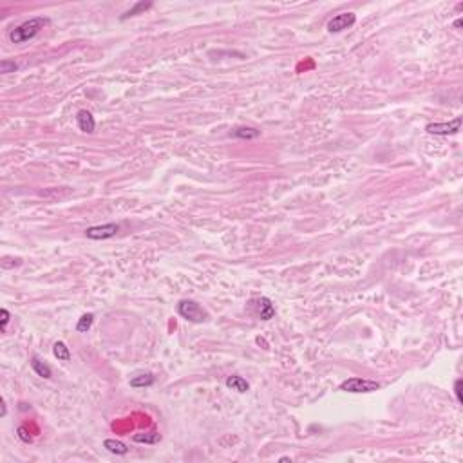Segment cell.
I'll return each mask as SVG.
<instances>
[{
    "mask_svg": "<svg viewBox=\"0 0 463 463\" xmlns=\"http://www.w3.org/2000/svg\"><path fill=\"white\" fill-rule=\"evenodd\" d=\"M49 25V18L45 16H35V18H29V20L22 22L20 25H16L9 31V40L13 44H24L27 40H33L38 33H40L44 27Z\"/></svg>",
    "mask_w": 463,
    "mask_h": 463,
    "instance_id": "cell-1",
    "label": "cell"
},
{
    "mask_svg": "<svg viewBox=\"0 0 463 463\" xmlns=\"http://www.w3.org/2000/svg\"><path fill=\"white\" fill-rule=\"evenodd\" d=\"M178 313H180V317H183L186 322L201 324V322H204V320H208V313L203 309V306L192 299H181L180 302H178Z\"/></svg>",
    "mask_w": 463,
    "mask_h": 463,
    "instance_id": "cell-2",
    "label": "cell"
},
{
    "mask_svg": "<svg viewBox=\"0 0 463 463\" xmlns=\"http://www.w3.org/2000/svg\"><path fill=\"white\" fill-rule=\"evenodd\" d=\"M380 382L376 380H368V378H359V376H353V378L344 380L340 383V391L344 393H373V391H378Z\"/></svg>",
    "mask_w": 463,
    "mask_h": 463,
    "instance_id": "cell-3",
    "label": "cell"
},
{
    "mask_svg": "<svg viewBox=\"0 0 463 463\" xmlns=\"http://www.w3.org/2000/svg\"><path fill=\"white\" fill-rule=\"evenodd\" d=\"M462 116H456L454 120L447 121V123H427L425 125V132L433 136H453L458 134L462 129Z\"/></svg>",
    "mask_w": 463,
    "mask_h": 463,
    "instance_id": "cell-4",
    "label": "cell"
},
{
    "mask_svg": "<svg viewBox=\"0 0 463 463\" xmlns=\"http://www.w3.org/2000/svg\"><path fill=\"white\" fill-rule=\"evenodd\" d=\"M120 232V224L116 223H107V224H98V226H89L85 228V237H89L93 241H105L116 237V234Z\"/></svg>",
    "mask_w": 463,
    "mask_h": 463,
    "instance_id": "cell-5",
    "label": "cell"
},
{
    "mask_svg": "<svg viewBox=\"0 0 463 463\" xmlns=\"http://www.w3.org/2000/svg\"><path fill=\"white\" fill-rule=\"evenodd\" d=\"M355 22H357V15L351 13V11H346V13H339V15H335L333 18L328 22L326 29H328L329 33H342V31L353 27Z\"/></svg>",
    "mask_w": 463,
    "mask_h": 463,
    "instance_id": "cell-6",
    "label": "cell"
},
{
    "mask_svg": "<svg viewBox=\"0 0 463 463\" xmlns=\"http://www.w3.org/2000/svg\"><path fill=\"white\" fill-rule=\"evenodd\" d=\"M250 304H252L255 315L261 320H272L275 317V306L268 297H259V299L250 300Z\"/></svg>",
    "mask_w": 463,
    "mask_h": 463,
    "instance_id": "cell-7",
    "label": "cell"
},
{
    "mask_svg": "<svg viewBox=\"0 0 463 463\" xmlns=\"http://www.w3.org/2000/svg\"><path fill=\"white\" fill-rule=\"evenodd\" d=\"M76 121H78V127H80L82 132H85V134H93V132H94L96 121H94V116L91 114L89 110H78Z\"/></svg>",
    "mask_w": 463,
    "mask_h": 463,
    "instance_id": "cell-8",
    "label": "cell"
},
{
    "mask_svg": "<svg viewBox=\"0 0 463 463\" xmlns=\"http://www.w3.org/2000/svg\"><path fill=\"white\" fill-rule=\"evenodd\" d=\"M230 136H234V138H237V140L252 141V140H257V138H259L261 130L255 129V127H235V129L230 130Z\"/></svg>",
    "mask_w": 463,
    "mask_h": 463,
    "instance_id": "cell-9",
    "label": "cell"
},
{
    "mask_svg": "<svg viewBox=\"0 0 463 463\" xmlns=\"http://www.w3.org/2000/svg\"><path fill=\"white\" fill-rule=\"evenodd\" d=\"M129 383H130V387H150V385H154L156 383V376H154V373H150V371H147V373H138L130 378Z\"/></svg>",
    "mask_w": 463,
    "mask_h": 463,
    "instance_id": "cell-10",
    "label": "cell"
},
{
    "mask_svg": "<svg viewBox=\"0 0 463 463\" xmlns=\"http://www.w3.org/2000/svg\"><path fill=\"white\" fill-rule=\"evenodd\" d=\"M103 447L107 449L110 454H116V456H125V454H129V447H127L123 442H120V440H112V438L105 440Z\"/></svg>",
    "mask_w": 463,
    "mask_h": 463,
    "instance_id": "cell-11",
    "label": "cell"
},
{
    "mask_svg": "<svg viewBox=\"0 0 463 463\" xmlns=\"http://www.w3.org/2000/svg\"><path fill=\"white\" fill-rule=\"evenodd\" d=\"M224 383H226V387L228 389H234V391H237V393H246V391L250 389V383L246 382L243 376H239V374H232V376H228Z\"/></svg>",
    "mask_w": 463,
    "mask_h": 463,
    "instance_id": "cell-12",
    "label": "cell"
},
{
    "mask_svg": "<svg viewBox=\"0 0 463 463\" xmlns=\"http://www.w3.org/2000/svg\"><path fill=\"white\" fill-rule=\"evenodd\" d=\"M31 368H33V371H35L38 376H42V378H51V374H53L49 366H47L44 360L38 359V357H31Z\"/></svg>",
    "mask_w": 463,
    "mask_h": 463,
    "instance_id": "cell-13",
    "label": "cell"
},
{
    "mask_svg": "<svg viewBox=\"0 0 463 463\" xmlns=\"http://www.w3.org/2000/svg\"><path fill=\"white\" fill-rule=\"evenodd\" d=\"M53 355H55L58 360H64V362H67V360H71V351L69 348H67V344L62 342V340H58V342L53 344Z\"/></svg>",
    "mask_w": 463,
    "mask_h": 463,
    "instance_id": "cell-14",
    "label": "cell"
},
{
    "mask_svg": "<svg viewBox=\"0 0 463 463\" xmlns=\"http://www.w3.org/2000/svg\"><path fill=\"white\" fill-rule=\"evenodd\" d=\"M136 443H147V445H154V443L161 442V434L160 433H140L132 436Z\"/></svg>",
    "mask_w": 463,
    "mask_h": 463,
    "instance_id": "cell-15",
    "label": "cell"
},
{
    "mask_svg": "<svg viewBox=\"0 0 463 463\" xmlns=\"http://www.w3.org/2000/svg\"><path fill=\"white\" fill-rule=\"evenodd\" d=\"M93 322H94V315L84 313L80 319H78V322H76V331H78V333H87L91 329V326H93Z\"/></svg>",
    "mask_w": 463,
    "mask_h": 463,
    "instance_id": "cell-16",
    "label": "cell"
},
{
    "mask_svg": "<svg viewBox=\"0 0 463 463\" xmlns=\"http://www.w3.org/2000/svg\"><path fill=\"white\" fill-rule=\"evenodd\" d=\"M152 7V2H138V4H134L132 7H130L127 13H123V16H121V20H127V18H130V16H136L138 13H141V11H147Z\"/></svg>",
    "mask_w": 463,
    "mask_h": 463,
    "instance_id": "cell-17",
    "label": "cell"
},
{
    "mask_svg": "<svg viewBox=\"0 0 463 463\" xmlns=\"http://www.w3.org/2000/svg\"><path fill=\"white\" fill-rule=\"evenodd\" d=\"M18 69V64L13 60H2L0 62V73L2 75H7V73H15Z\"/></svg>",
    "mask_w": 463,
    "mask_h": 463,
    "instance_id": "cell-18",
    "label": "cell"
},
{
    "mask_svg": "<svg viewBox=\"0 0 463 463\" xmlns=\"http://www.w3.org/2000/svg\"><path fill=\"white\" fill-rule=\"evenodd\" d=\"M9 319H11L9 311L5 308H2V311H0V328H2V331H5L7 324H9Z\"/></svg>",
    "mask_w": 463,
    "mask_h": 463,
    "instance_id": "cell-19",
    "label": "cell"
},
{
    "mask_svg": "<svg viewBox=\"0 0 463 463\" xmlns=\"http://www.w3.org/2000/svg\"><path fill=\"white\" fill-rule=\"evenodd\" d=\"M16 433H18V438H20L24 443H31V442H33V436H31V433L25 427H18V429H16Z\"/></svg>",
    "mask_w": 463,
    "mask_h": 463,
    "instance_id": "cell-20",
    "label": "cell"
},
{
    "mask_svg": "<svg viewBox=\"0 0 463 463\" xmlns=\"http://www.w3.org/2000/svg\"><path fill=\"white\" fill-rule=\"evenodd\" d=\"M462 378H458L456 382H454V394H456V400H458L460 403L463 402V398H462Z\"/></svg>",
    "mask_w": 463,
    "mask_h": 463,
    "instance_id": "cell-21",
    "label": "cell"
},
{
    "mask_svg": "<svg viewBox=\"0 0 463 463\" xmlns=\"http://www.w3.org/2000/svg\"><path fill=\"white\" fill-rule=\"evenodd\" d=\"M5 414H7V405H5V400L2 398V413H0V416H2V418H4Z\"/></svg>",
    "mask_w": 463,
    "mask_h": 463,
    "instance_id": "cell-22",
    "label": "cell"
},
{
    "mask_svg": "<svg viewBox=\"0 0 463 463\" xmlns=\"http://www.w3.org/2000/svg\"><path fill=\"white\" fill-rule=\"evenodd\" d=\"M454 27H456V29H460V27H462V18H458V20L454 22Z\"/></svg>",
    "mask_w": 463,
    "mask_h": 463,
    "instance_id": "cell-23",
    "label": "cell"
},
{
    "mask_svg": "<svg viewBox=\"0 0 463 463\" xmlns=\"http://www.w3.org/2000/svg\"><path fill=\"white\" fill-rule=\"evenodd\" d=\"M279 462H291V458H289V456H282Z\"/></svg>",
    "mask_w": 463,
    "mask_h": 463,
    "instance_id": "cell-24",
    "label": "cell"
}]
</instances>
